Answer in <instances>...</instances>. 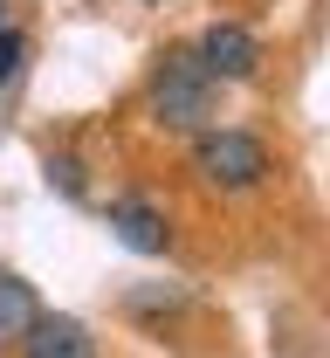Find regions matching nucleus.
<instances>
[{
    "label": "nucleus",
    "mask_w": 330,
    "mask_h": 358,
    "mask_svg": "<svg viewBox=\"0 0 330 358\" xmlns=\"http://www.w3.org/2000/svg\"><path fill=\"white\" fill-rule=\"evenodd\" d=\"M193 179L207 186V193H255V186H269V173H276V159H269V145L255 131H241V124H213V131L193 138L186 152Z\"/></svg>",
    "instance_id": "f03ea898"
},
{
    "label": "nucleus",
    "mask_w": 330,
    "mask_h": 358,
    "mask_svg": "<svg viewBox=\"0 0 330 358\" xmlns=\"http://www.w3.org/2000/svg\"><path fill=\"white\" fill-rule=\"evenodd\" d=\"M35 324H42V296H35V282L14 275V268H0V352H7V345H28Z\"/></svg>",
    "instance_id": "423d86ee"
},
{
    "label": "nucleus",
    "mask_w": 330,
    "mask_h": 358,
    "mask_svg": "<svg viewBox=\"0 0 330 358\" xmlns=\"http://www.w3.org/2000/svg\"><path fill=\"white\" fill-rule=\"evenodd\" d=\"M21 62H28V35L21 28H0V90L21 76Z\"/></svg>",
    "instance_id": "6e6552de"
},
{
    "label": "nucleus",
    "mask_w": 330,
    "mask_h": 358,
    "mask_svg": "<svg viewBox=\"0 0 330 358\" xmlns=\"http://www.w3.org/2000/svg\"><path fill=\"white\" fill-rule=\"evenodd\" d=\"M103 221H110V234H117L131 255H165V248H172V214H165L151 193H117V200L103 207Z\"/></svg>",
    "instance_id": "20e7f679"
},
{
    "label": "nucleus",
    "mask_w": 330,
    "mask_h": 358,
    "mask_svg": "<svg viewBox=\"0 0 330 358\" xmlns=\"http://www.w3.org/2000/svg\"><path fill=\"white\" fill-rule=\"evenodd\" d=\"M0 28H7V0H0Z\"/></svg>",
    "instance_id": "1a4fd4ad"
},
{
    "label": "nucleus",
    "mask_w": 330,
    "mask_h": 358,
    "mask_svg": "<svg viewBox=\"0 0 330 358\" xmlns=\"http://www.w3.org/2000/svg\"><path fill=\"white\" fill-rule=\"evenodd\" d=\"M144 117L158 131H179V138H200L220 124V83L207 76V62L186 48H158L151 76H144Z\"/></svg>",
    "instance_id": "f257e3e1"
},
{
    "label": "nucleus",
    "mask_w": 330,
    "mask_h": 358,
    "mask_svg": "<svg viewBox=\"0 0 330 358\" xmlns=\"http://www.w3.org/2000/svg\"><path fill=\"white\" fill-rule=\"evenodd\" d=\"M193 55L207 62V76H213L220 90L262 76V42H255V28H241V21H207L200 42H193Z\"/></svg>",
    "instance_id": "7ed1b4c3"
},
{
    "label": "nucleus",
    "mask_w": 330,
    "mask_h": 358,
    "mask_svg": "<svg viewBox=\"0 0 330 358\" xmlns=\"http://www.w3.org/2000/svg\"><path fill=\"white\" fill-rule=\"evenodd\" d=\"M21 358H96V338L83 317H62V310H42V324L28 331Z\"/></svg>",
    "instance_id": "39448f33"
},
{
    "label": "nucleus",
    "mask_w": 330,
    "mask_h": 358,
    "mask_svg": "<svg viewBox=\"0 0 330 358\" xmlns=\"http://www.w3.org/2000/svg\"><path fill=\"white\" fill-rule=\"evenodd\" d=\"M48 186H62L69 200H83V193H90V186H83V159H76V152H55V159H48Z\"/></svg>",
    "instance_id": "0eeeda50"
},
{
    "label": "nucleus",
    "mask_w": 330,
    "mask_h": 358,
    "mask_svg": "<svg viewBox=\"0 0 330 358\" xmlns=\"http://www.w3.org/2000/svg\"><path fill=\"white\" fill-rule=\"evenodd\" d=\"M144 7H165V0H144Z\"/></svg>",
    "instance_id": "9d476101"
}]
</instances>
